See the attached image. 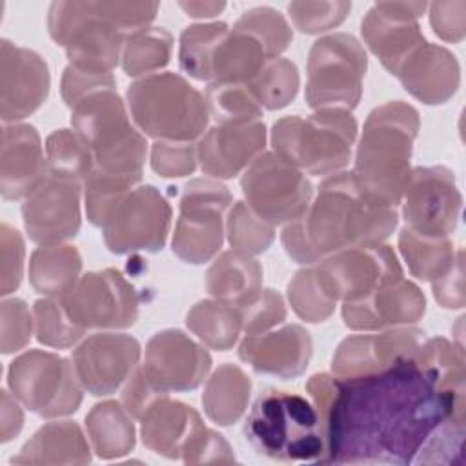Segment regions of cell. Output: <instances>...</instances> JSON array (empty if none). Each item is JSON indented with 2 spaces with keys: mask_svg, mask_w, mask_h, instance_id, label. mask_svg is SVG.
I'll return each instance as SVG.
<instances>
[{
  "mask_svg": "<svg viewBox=\"0 0 466 466\" xmlns=\"http://www.w3.org/2000/svg\"><path fill=\"white\" fill-rule=\"evenodd\" d=\"M306 391L320 417L324 464H411L446 417H464V393L441 390L415 357L359 377L315 373Z\"/></svg>",
  "mask_w": 466,
  "mask_h": 466,
  "instance_id": "cell-1",
  "label": "cell"
},
{
  "mask_svg": "<svg viewBox=\"0 0 466 466\" xmlns=\"http://www.w3.org/2000/svg\"><path fill=\"white\" fill-rule=\"evenodd\" d=\"M395 208L366 198L351 171L324 178L313 202L288 222L280 240L299 264L313 266L344 248L384 242L397 228Z\"/></svg>",
  "mask_w": 466,
  "mask_h": 466,
  "instance_id": "cell-2",
  "label": "cell"
},
{
  "mask_svg": "<svg viewBox=\"0 0 466 466\" xmlns=\"http://www.w3.org/2000/svg\"><path fill=\"white\" fill-rule=\"evenodd\" d=\"M158 2H55L47 13L51 38L66 49L69 66L111 73L126 36L147 27Z\"/></svg>",
  "mask_w": 466,
  "mask_h": 466,
  "instance_id": "cell-3",
  "label": "cell"
},
{
  "mask_svg": "<svg viewBox=\"0 0 466 466\" xmlns=\"http://www.w3.org/2000/svg\"><path fill=\"white\" fill-rule=\"evenodd\" d=\"M419 127V111L402 100L380 104L368 115L351 171L366 198L391 208L400 204Z\"/></svg>",
  "mask_w": 466,
  "mask_h": 466,
  "instance_id": "cell-4",
  "label": "cell"
},
{
  "mask_svg": "<svg viewBox=\"0 0 466 466\" xmlns=\"http://www.w3.org/2000/svg\"><path fill=\"white\" fill-rule=\"evenodd\" d=\"M244 437L255 453L279 462H320L326 451L313 402L273 388L260 391L253 400Z\"/></svg>",
  "mask_w": 466,
  "mask_h": 466,
  "instance_id": "cell-5",
  "label": "cell"
},
{
  "mask_svg": "<svg viewBox=\"0 0 466 466\" xmlns=\"http://www.w3.org/2000/svg\"><path fill=\"white\" fill-rule=\"evenodd\" d=\"M126 100L137 127L155 140L193 142L206 133L211 116L206 96L169 71L137 78Z\"/></svg>",
  "mask_w": 466,
  "mask_h": 466,
  "instance_id": "cell-6",
  "label": "cell"
},
{
  "mask_svg": "<svg viewBox=\"0 0 466 466\" xmlns=\"http://www.w3.org/2000/svg\"><path fill=\"white\" fill-rule=\"evenodd\" d=\"M73 131L89 147L95 167L142 178L147 144L131 124L116 87H106L71 107Z\"/></svg>",
  "mask_w": 466,
  "mask_h": 466,
  "instance_id": "cell-7",
  "label": "cell"
},
{
  "mask_svg": "<svg viewBox=\"0 0 466 466\" xmlns=\"http://www.w3.org/2000/svg\"><path fill=\"white\" fill-rule=\"evenodd\" d=\"M357 138L351 111L317 109L308 118L297 115L271 127L273 153L308 175H333L346 167Z\"/></svg>",
  "mask_w": 466,
  "mask_h": 466,
  "instance_id": "cell-8",
  "label": "cell"
},
{
  "mask_svg": "<svg viewBox=\"0 0 466 466\" xmlns=\"http://www.w3.org/2000/svg\"><path fill=\"white\" fill-rule=\"evenodd\" d=\"M366 69L368 55L353 35L333 33L319 38L308 56V106L315 111H351L362 96Z\"/></svg>",
  "mask_w": 466,
  "mask_h": 466,
  "instance_id": "cell-9",
  "label": "cell"
},
{
  "mask_svg": "<svg viewBox=\"0 0 466 466\" xmlns=\"http://www.w3.org/2000/svg\"><path fill=\"white\" fill-rule=\"evenodd\" d=\"M13 395L44 419L75 413L82 404V384L75 366L51 351L29 350L18 355L7 371Z\"/></svg>",
  "mask_w": 466,
  "mask_h": 466,
  "instance_id": "cell-10",
  "label": "cell"
},
{
  "mask_svg": "<svg viewBox=\"0 0 466 466\" xmlns=\"http://www.w3.org/2000/svg\"><path fill=\"white\" fill-rule=\"evenodd\" d=\"M229 189L217 178H193L180 195L173 253L187 264L211 260L224 242V213L231 206Z\"/></svg>",
  "mask_w": 466,
  "mask_h": 466,
  "instance_id": "cell-11",
  "label": "cell"
},
{
  "mask_svg": "<svg viewBox=\"0 0 466 466\" xmlns=\"http://www.w3.org/2000/svg\"><path fill=\"white\" fill-rule=\"evenodd\" d=\"M240 187L246 204L271 226L295 220L313 198L306 175L273 151L260 153L244 169Z\"/></svg>",
  "mask_w": 466,
  "mask_h": 466,
  "instance_id": "cell-12",
  "label": "cell"
},
{
  "mask_svg": "<svg viewBox=\"0 0 466 466\" xmlns=\"http://www.w3.org/2000/svg\"><path fill=\"white\" fill-rule=\"evenodd\" d=\"M171 226V206L151 184L137 186L109 209L102 237L111 253L160 251Z\"/></svg>",
  "mask_w": 466,
  "mask_h": 466,
  "instance_id": "cell-13",
  "label": "cell"
},
{
  "mask_svg": "<svg viewBox=\"0 0 466 466\" xmlns=\"http://www.w3.org/2000/svg\"><path fill=\"white\" fill-rule=\"evenodd\" d=\"M317 280L333 300H359L375 289L404 279L395 251L384 244L344 248L313 264Z\"/></svg>",
  "mask_w": 466,
  "mask_h": 466,
  "instance_id": "cell-14",
  "label": "cell"
},
{
  "mask_svg": "<svg viewBox=\"0 0 466 466\" xmlns=\"http://www.w3.org/2000/svg\"><path fill=\"white\" fill-rule=\"evenodd\" d=\"M67 317L84 329H124L138 317V293L113 268L89 271L60 299Z\"/></svg>",
  "mask_w": 466,
  "mask_h": 466,
  "instance_id": "cell-15",
  "label": "cell"
},
{
  "mask_svg": "<svg viewBox=\"0 0 466 466\" xmlns=\"http://www.w3.org/2000/svg\"><path fill=\"white\" fill-rule=\"evenodd\" d=\"M400 202L406 228L424 237L450 238L461 217L462 195L451 169L420 166L411 169Z\"/></svg>",
  "mask_w": 466,
  "mask_h": 466,
  "instance_id": "cell-16",
  "label": "cell"
},
{
  "mask_svg": "<svg viewBox=\"0 0 466 466\" xmlns=\"http://www.w3.org/2000/svg\"><path fill=\"white\" fill-rule=\"evenodd\" d=\"M82 182L47 173V177L24 198V226L38 246L62 244L73 238L82 222Z\"/></svg>",
  "mask_w": 466,
  "mask_h": 466,
  "instance_id": "cell-17",
  "label": "cell"
},
{
  "mask_svg": "<svg viewBox=\"0 0 466 466\" xmlns=\"http://www.w3.org/2000/svg\"><path fill=\"white\" fill-rule=\"evenodd\" d=\"M140 342L127 333H95L73 350V366L82 388L104 397L115 393L138 368Z\"/></svg>",
  "mask_w": 466,
  "mask_h": 466,
  "instance_id": "cell-18",
  "label": "cell"
},
{
  "mask_svg": "<svg viewBox=\"0 0 466 466\" xmlns=\"http://www.w3.org/2000/svg\"><path fill=\"white\" fill-rule=\"evenodd\" d=\"M147 379L164 393L198 388L211 370V355L180 329L155 333L140 366Z\"/></svg>",
  "mask_w": 466,
  "mask_h": 466,
  "instance_id": "cell-19",
  "label": "cell"
},
{
  "mask_svg": "<svg viewBox=\"0 0 466 466\" xmlns=\"http://www.w3.org/2000/svg\"><path fill=\"white\" fill-rule=\"evenodd\" d=\"M426 7V2H379L366 13L360 24L364 44L391 75L426 42L417 22Z\"/></svg>",
  "mask_w": 466,
  "mask_h": 466,
  "instance_id": "cell-20",
  "label": "cell"
},
{
  "mask_svg": "<svg viewBox=\"0 0 466 466\" xmlns=\"http://www.w3.org/2000/svg\"><path fill=\"white\" fill-rule=\"evenodd\" d=\"M49 67L33 49L2 40L0 46V116L16 124L33 115L47 98Z\"/></svg>",
  "mask_w": 466,
  "mask_h": 466,
  "instance_id": "cell-21",
  "label": "cell"
},
{
  "mask_svg": "<svg viewBox=\"0 0 466 466\" xmlns=\"http://www.w3.org/2000/svg\"><path fill=\"white\" fill-rule=\"evenodd\" d=\"M266 126L262 118L244 122H220L206 129L197 144L200 169L220 180L244 171L266 147Z\"/></svg>",
  "mask_w": 466,
  "mask_h": 466,
  "instance_id": "cell-22",
  "label": "cell"
},
{
  "mask_svg": "<svg viewBox=\"0 0 466 466\" xmlns=\"http://www.w3.org/2000/svg\"><path fill=\"white\" fill-rule=\"evenodd\" d=\"M426 333L419 328H390L382 333L346 337L333 353L331 371L335 377H359L380 371L399 359L415 357Z\"/></svg>",
  "mask_w": 466,
  "mask_h": 466,
  "instance_id": "cell-23",
  "label": "cell"
},
{
  "mask_svg": "<svg viewBox=\"0 0 466 466\" xmlns=\"http://www.w3.org/2000/svg\"><path fill=\"white\" fill-rule=\"evenodd\" d=\"M426 311L420 288L406 279L382 286L364 299L342 302V319L350 329L375 331L415 324Z\"/></svg>",
  "mask_w": 466,
  "mask_h": 466,
  "instance_id": "cell-24",
  "label": "cell"
},
{
  "mask_svg": "<svg viewBox=\"0 0 466 466\" xmlns=\"http://www.w3.org/2000/svg\"><path fill=\"white\" fill-rule=\"evenodd\" d=\"M313 353V340L306 328L286 324L279 329L246 335L238 346V357L257 373L277 379L302 375Z\"/></svg>",
  "mask_w": 466,
  "mask_h": 466,
  "instance_id": "cell-25",
  "label": "cell"
},
{
  "mask_svg": "<svg viewBox=\"0 0 466 466\" xmlns=\"http://www.w3.org/2000/svg\"><path fill=\"white\" fill-rule=\"evenodd\" d=\"M49 173L38 131L31 124H4L0 191L5 200L25 198Z\"/></svg>",
  "mask_w": 466,
  "mask_h": 466,
  "instance_id": "cell-26",
  "label": "cell"
},
{
  "mask_svg": "<svg viewBox=\"0 0 466 466\" xmlns=\"http://www.w3.org/2000/svg\"><path fill=\"white\" fill-rule=\"evenodd\" d=\"M395 76L413 98L437 106L448 102L457 93L461 67L450 49L424 42L408 56Z\"/></svg>",
  "mask_w": 466,
  "mask_h": 466,
  "instance_id": "cell-27",
  "label": "cell"
},
{
  "mask_svg": "<svg viewBox=\"0 0 466 466\" xmlns=\"http://www.w3.org/2000/svg\"><path fill=\"white\" fill-rule=\"evenodd\" d=\"M204 426L197 410L162 395L140 417V437L151 451L166 459H182L189 441Z\"/></svg>",
  "mask_w": 466,
  "mask_h": 466,
  "instance_id": "cell-28",
  "label": "cell"
},
{
  "mask_svg": "<svg viewBox=\"0 0 466 466\" xmlns=\"http://www.w3.org/2000/svg\"><path fill=\"white\" fill-rule=\"evenodd\" d=\"M269 60L266 44L237 20L215 49L209 84H248Z\"/></svg>",
  "mask_w": 466,
  "mask_h": 466,
  "instance_id": "cell-29",
  "label": "cell"
},
{
  "mask_svg": "<svg viewBox=\"0 0 466 466\" xmlns=\"http://www.w3.org/2000/svg\"><path fill=\"white\" fill-rule=\"evenodd\" d=\"M91 448L82 428L73 420L47 422L11 457L15 464H86Z\"/></svg>",
  "mask_w": 466,
  "mask_h": 466,
  "instance_id": "cell-30",
  "label": "cell"
},
{
  "mask_svg": "<svg viewBox=\"0 0 466 466\" xmlns=\"http://www.w3.org/2000/svg\"><path fill=\"white\" fill-rule=\"evenodd\" d=\"M206 289L213 299L242 308L262 291V266L244 251H224L206 273Z\"/></svg>",
  "mask_w": 466,
  "mask_h": 466,
  "instance_id": "cell-31",
  "label": "cell"
},
{
  "mask_svg": "<svg viewBox=\"0 0 466 466\" xmlns=\"http://www.w3.org/2000/svg\"><path fill=\"white\" fill-rule=\"evenodd\" d=\"M82 257L75 246H40L29 258V282L36 293L51 299H64L78 282Z\"/></svg>",
  "mask_w": 466,
  "mask_h": 466,
  "instance_id": "cell-32",
  "label": "cell"
},
{
  "mask_svg": "<svg viewBox=\"0 0 466 466\" xmlns=\"http://www.w3.org/2000/svg\"><path fill=\"white\" fill-rule=\"evenodd\" d=\"M86 431L96 457L106 461L127 455L137 442L133 415L116 400L95 404L86 415Z\"/></svg>",
  "mask_w": 466,
  "mask_h": 466,
  "instance_id": "cell-33",
  "label": "cell"
},
{
  "mask_svg": "<svg viewBox=\"0 0 466 466\" xmlns=\"http://www.w3.org/2000/svg\"><path fill=\"white\" fill-rule=\"evenodd\" d=\"M249 397L251 379L238 366L222 364L206 382L202 406L209 420L218 426H231L244 415Z\"/></svg>",
  "mask_w": 466,
  "mask_h": 466,
  "instance_id": "cell-34",
  "label": "cell"
},
{
  "mask_svg": "<svg viewBox=\"0 0 466 466\" xmlns=\"http://www.w3.org/2000/svg\"><path fill=\"white\" fill-rule=\"evenodd\" d=\"M186 326L204 342L208 348L217 351L231 350L242 331L240 309L220 302L217 299H208L197 302L186 315Z\"/></svg>",
  "mask_w": 466,
  "mask_h": 466,
  "instance_id": "cell-35",
  "label": "cell"
},
{
  "mask_svg": "<svg viewBox=\"0 0 466 466\" xmlns=\"http://www.w3.org/2000/svg\"><path fill=\"white\" fill-rule=\"evenodd\" d=\"M399 251L410 273L428 282L441 279L455 260V249L450 238L424 237L406 226L399 233Z\"/></svg>",
  "mask_w": 466,
  "mask_h": 466,
  "instance_id": "cell-36",
  "label": "cell"
},
{
  "mask_svg": "<svg viewBox=\"0 0 466 466\" xmlns=\"http://www.w3.org/2000/svg\"><path fill=\"white\" fill-rule=\"evenodd\" d=\"M173 51V36L164 27H142L126 36L122 69L127 76H147L162 69Z\"/></svg>",
  "mask_w": 466,
  "mask_h": 466,
  "instance_id": "cell-37",
  "label": "cell"
},
{
  "mask_svg": "<svg viewBox=\"0 0 466 466\" xmlns=\"http://www.w3.org/2000/svg\"><path fill=\"white\" fill-rule=\"evenodd\" d=\"M228 31L229 27L224 22L193 24L186 27L180 35V49H178L180 69L189 76L209 84L215 49Z\"/></svg>",
  "mask_w": 466,
  "mask_h": 466,
  "instance_id": "cell-38",
  "label": "cell"
},
{
  "mask_svg": "<svg viewBox=\"0 0 466 466\" xmlns=\"http://www.w3.org/2000/svg\"><path fill=\"white\" fill-rule=\"evenodd\" d=\"M299 86L300 78L297 66L280 56L269 60L262 71L246 84L257 104L268 111L286 107L297 96Z\"/></svg>",
  "mask_w": 466,
  "mask_h": 466,
  "instance_id": "cell-39",
  "label": "cell"
},
{
  "mask_svg": "<svg viewBox=\"0 0 466 466\" xmlns=\"http://www.w3.org/2000/svg\"><path fill=\"white\" fill-rule=\"evenodd\" d=\"M46 158L49 173L67 177L82 184L95 169V158L89 147L71 129H56L46 138Z\"/></svg>",
  "mask_w": 466,
  "mask_h": 466,
  "instance_id": "cell-40",
  "label": "cell"
},
{
  "mask_svg": "<svg viewBox=\"0 0 466 466\" xmlns=\"http://www.w3.org/2000/svg\"><path fill=\"white\" fill-rule=\"evenodd\" d=\"M138 182L140 178L137 177L109 173L95 167L82 184L87 220L93 226L102 228L109 209L116 204L120 197H124L127 191L137 187Z\"/></svg>",
  "mask_w": 466,
  "mask_h": 466,
  "instance_id": "cell-41",
  "label": "cell"
},
{
  "mask_svg": "<svg viewBox=\"0 0 466 466\" xmlns=\"http://www.w3.org/2000/svg\"><path fill=\"white\" fill-rule=\"evenodd\" d=\"M226 233L231 249L258 255L271 246L275 238V226L262 220L246 202L238 200L228 213Z\"/></svg>",
  "mask_w": 466,
  "mask_h": 466,
  "instance_id": "cell-42",
  "label": "cell"
},
{
  "mask_svg": "<svg viewBox=\"0 0 466 466\" xmlns=\"http://www.w3.org/2000/svg\"><path fill=\"white\" fill-rule=\"evenodd\" d=\"M35 331L38 342L49 348L66 350L76 344L86 329L76 326L66 313L60 299H40L33 304Z\"/></svg>",
  "mask_w": 466,
  "mask_h": 466,
  "instance_id": "cell-43",
  "label": "cell"
},
{
  "mask_svg": "<svg viewBox=\"0 0 466 466\" xmlns=\"http://www.w3.org/2000/svg\"><path fill=\"white\" fill-rule=\"evenodd\" d=\"M288 300L297 313L306 322H324L335 311L337 300L326 295L320 288L315 268H304L295 273L288 284Z\"/></svg>",
  "mask_w": 466,
  "mask_h": 466,
  "instance_id": "cell-44",
  "label": "cell"
},
{
  "mask_svg": "<svg viewBox=\"0 0 466 466\" xmlns=\"http://www.w3.org/2000/svg\"><path fill=\"white\" fill-rule=\"evenodd\" d=\"M206 102L209 115L220 122H244L262 118V107L246 84H208Z\"/></svg>",
  "mask_w": 466,
  "mask_h": 466,
  "instance_id": "cell-45",
  "label": "cell"
},
{
  "mask_svg": "<svg viewBox=\"0 0 466 466\" xmlns=\"http://www.w3.org/2000/svg\"><path fill=\"white\" fill-rule=\"evenodd\" d=\"M464 417H446L426 439L415 464H462Z\"/></svg>",
  "mask_w": 466,
  "mask_h": 466,
  "instance_id": "cell-46",
  "label": "cell"
},
{
  "mask_svg": "<svg viewBox=\"0 0 466 466\" xmlns=\"http://www.w3.org/2000/svg\"><path fill=\"white\" fill-rule=\"evenodd\" d=\"M351 2H291L288 13L295 27L306 35L329 31L344 22Z\"/></svg>",
  "mask_w": 466,
  "mask_h": 466,
  "instance_id": "cell-47",
  "label": "cell"
},
{
  "mask_svg": "<svg viewBox=\"0 0 466 466\" xmlns=\"http://www.w3.org/2000/svg\"><path fill=\"white\" fill-rule=\"evenodd\" d=\"M238 22L251 29L268 47L273 58H279L282 51L288 49V46L293 40V31L286 18L273 7H253L246 11Z\"/></svg>",
  "mask_w": 466,
  "mask_h": 466,
  "instance_id": "cell-48",
  "label": "cell"
},
{
  "mask_svg": "<svg viewBox=\"0 0 466 466\" xmlns=\"http://www.w3.org/2000/svg\"><path fill=\"white\" fill-rule=\"evenodd\" d=\"M238 309L242 315V331L246 335L269 331L286 320L284 299L275 289H262L257 299Z\"/></svg>",
  "mask_w": 466,
  "mask_h": 466,
  "instance_id": "cell-49",
  "label": "cell"
},
{
  "mask_svg": "<svg viewBox=\"0 0 466 466\" xmlns=\"http://www.w3.org/2000/svg\"><path fill=\"white\" fill-rule=\"evenodd\" d=\"M197 146L193 142L157 140L151 147V167L164 178L187 177L197 167Z\"/></svg>",
  "mask_w": 466,
  "mask_h": 466,
  "instance_id": "cell-50",
  "label": "cell"
},
{
  "mask_svg": "<svg viewBox=\"0 0 466 466\" xmlns=\"http://www.w3.org/2000/svg\"><path fill=\"white\" fill-rule=\"evenodd\" d=\"M2 353L22 350L31 340L33 319L29 308L20 299L2 300Z\"/></svg>",
  "mask_w": 466,
  "mask_h": 466,
  "instance_id": "cell-51",
  "label": "cell"
},
{
  "mask_svg": "<svg viewBox=\"0 0 466 466\" xmlns=\"http://www.w3.org/2000/svg\"><path fill=\"white\" fill-rule=\"evenodd\" d=\"M24 238L18 229L9 224L0 228V258H2V295H9L18 289L24 275Z\"/></svg>",
  "mask_w": 466,
  "mask_h": 466,
  "instance_id": "cell-52",
  "label": "cell"
},
{
  "mask_svg": "<svg viewBox=\"0 0 466 466\" xmlns=\"http://www.w3.org/2000/svg\"><path fill=\"white\" fill-rule=\"evenodd\" d=\"M106 87H116V82L111 73L86 71L75 66H67L64 69L62 82H60V93L69 109L87 95Z\"/></svg>",
  "mask_w": 466,
  "mask_h": 466,
  "instance_id": "cell-53",
  "label": "cell"
},
{
  "mask_svg": "<svg viewBox=\"0 0 466 466\" xmlns=\"http://www.w3.org/2000/svg\"><path fill=\"white\" fill-rule=\"evenodd\" d=\"M182 461L186 464H206V462H235V453L224 435L208 426L200 428L189 441Z\"/></svg>",
  "mask_w": 466,
  "mask_h": 466,
  "instance_id": "cell-54",
  "label": "cell"
},
{
  "mask_svg": "<svg viewBox=\"0 0 466 466\" xmlns=\"http://www.w3.org/2000/svg\"><path fill=\"white\" fill-rule=\"evenodd\" d=\"M430 7V24L433 33L451 44L462 42L466 35V2L451 0V2H433Z\"/></svg>",
  "mask_w": 466,
  "mask_h": 466,
  "instance_id": "cell-55",
  "label": "cell"
},
{
  "mask_svg": "<svg viewBox=\"0 0 466 466\" xmlns=\"http://www.w3.org/2000/svg\"><path fill=\"white\" fill-rule=\"evenodd\" d=\"M435 300L446 309L464 308V253L459 249L451 268L431 282Z\"/></svg>",
  "mask_w": 466,
  "mask_h": 466,
  "instance_id": "cell-56",
  "label": "cell"
},
{
  "mask_svg": "<svg viewBox=\"0 0 466 466\" xmlns=\"http://www.w3.org/2000/svg\"><path fill=\"white\" fill-rule=\"evenodd\" d=\"M162 395H167L160 391L144 373L142 368H137L131 377L126 380V386L122 390V404L124 408L133 415V419H138L146 413V410Z\"/></svg>",
  "mask_w": 466,
  "mask_h": 466,
  "instance_id": "cell-57",
  "label": "cell"
},
{
  "mask_svg": "<svg viewBox=\"0 0 466 466\" xmlns=\"http://www.w3.org/2000/svg\"><path fill=\"white\" fill-rule=\"evenodd\" d=\"M18 402L20 400L15 395L11 397L5 390H2V442H9L11 439H15L24 426V411Z\"/></svg>",
  "mask_w": 466,
  "mask_h": 466,
  "instance_id": "cell-58",
  "label": "cell"
},
{
  "mask_svg": "<svg viewBox=\"0 0 466 466\" xmlns=\"http://www.w3.org/2000/svg\"><path fill=\"white\" fill-rule=\"evenodd\" d=\"M178 5L193 18H211L226 7L224 2H180Z\"/></svg>",
  "mask_w": 466,
  "mask_h": 466,
  "instance_id": "cell-59",
  "label": "cell"
}]
</instances>
